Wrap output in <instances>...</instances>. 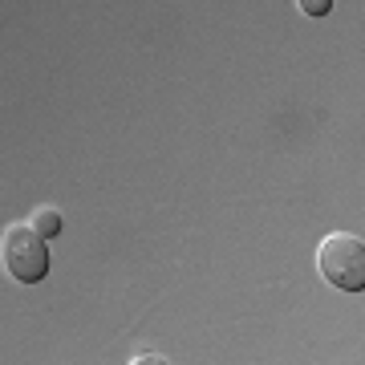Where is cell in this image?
I'll list each match as a JSON object with an SVG mask.
<instances>
[{
    "instance_id": "1",
    "label": "cell",
    "mask_w": 365,
    "mask_h": 365,
    "mask_svg": "<svg viewBox=\"0 0 365 365\" xmlns=\"http://www.w3.org/2000/svg\"><path fill=\"white\" fill-rule=\"evenodd\" d=\"M0 264L9 268L13 280L21 284H37L49 276V248L45 235L33 232V223H9L0 232Z\"/></svg>"
},
{
    "instance_id": "2",
    "label": "cell",
    "mask_w": 365,
    "mask_h": 365,
    "mask_svg": "<svg viewBox=\"0 0 365 365\" xmlns=\"http://www.w3.org/2000/svg\"><path fill=\"white\" fill-rule=\"evenodd\" d=\"M317 268L333 288L341 292H361L365 288V244L361 235L349 232H333L321 240L317 248Z\"/></svg>"
},
{
    "instance_id": "3",
    "label": "cell",
    "mask_w": 365,
    "mask_h": 365,
    "mask_svg": "<svg viewBox=\"0 0 365 365\" xmlns=\"http://www.w3.org/2000/svg\"><path fill=\"white\" fill-rule=\"evenodd\" d=\"M33 232L45 235V240H53V235H61V227H66V220H61V211H53V207H37L33 211Z\"/></svg>"
},
{
    "instance_id": "4",
    "label": "cell",
    "mask_w": 365,
    "mask_h": 365,
    "mask_svg": "<svg viewBox=\"0 0 365 365\" xmlns=\"http://www.w3.org/2000/svg\"><path fill=\"white\" fill-rule=\"evenodd\" d=\"M333 9V0H300V13L304 16H325Z\"/></svg>"
}]
</instances>
